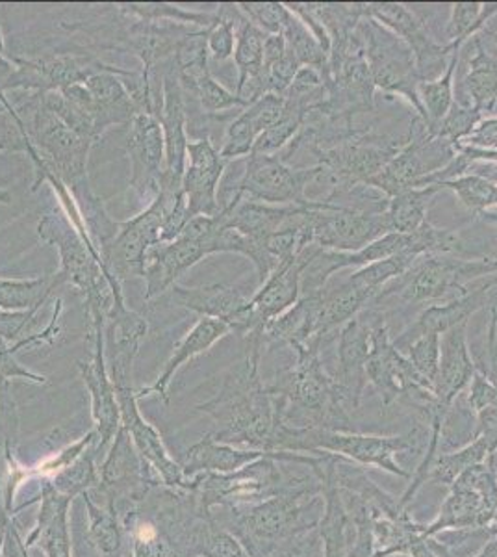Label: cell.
Instances as JSON below:
<instances>
[{
    "label": "cell",
    "instance_id": "cell-41",
    "mask_svg": "<svg viewBox=\"0 0 497 557\" xmlns=\"http://www.w3.org/2000/svg\"><path fill=\"white\" fill-rule=\"evenodd\" d=\"M497 13V2H457L451 7V17L447 23V44L464 45L475 34L485 28L486 23Z\"/></svg>",
    "mask_w": 497,
    "mask_h": 557
},
{
    "label": "cell",
    "instance_id": "cell-60",
    "mask_svg": "<svg viewBox=\"0 0 497 557\" xmlns=\"http://www.w3.org/2000/svg\"><path fill=\"white\" fill-rule=\"evenodd\" d=\"M13 196L10 191L0 188V205H12Z\"/></svg>",
    "mask_w": 497,
    "mask_h": 557
},
{
    "label": "cell",
    "instance_id": "cell-33",
    "mask_svg": "<svg viewBox=\"0 0 497 557\" xmlns=\"http://www.w3.org/2000/svg\"><path fill=\"white\" fill-rule=\"evenodd\" d=\"M472 41L475 51L462 81V89L468 97L464 107L488 117V114H497V58L486 51L481 33L475 34Z\"/></svg>",
    "mask_w": 497,
    "mask_h": 557
},
{
    "label": "cell",
    "instance_id": "cell-62",
    "mask_svg": "<svg viewBox=\"0 0 497 557\" xmlns=\"http://www.w3.org/2000/svg\"><path fill=\"white\" fill-rule=\"evenodd\" d=\"M490 36H492V39H494V44H496V47H497V33H492Z\"/></svg>",
    "mask_w": 497,
    "mask_h": 557
},
{
    "label": "cell",
    "instance_id": "cell-36",
    "mask_svg": "<svg viewBox=\"0 0 497 557\" xmlns=\"http://www.w3.org/2000/svg\"><path fill=\"white\" fill-rule=\"evenodd\" d=\"M54 290V275L0 278V309L8 312L39 311Z\"/></svg>",
    "mask_w": 497,
    "mask_h": 557
},
{
    "label": "cell",
    "instance_id": "cell-42",
    "mask_svg": "<svg viewBox=\"0 0 497 557\" xmlns=\"http://www.w3.org/2000/svg\"><path fill=\"white\" fill-rule=\"evenodd\" d=\"M125 528L133 525V557H184L171 545L152 519H141L138 509L121 520Z\"/></svg>",
    "mask_w": 497,
    "mask_h": 557
},
{
    "label": "cell",
    "instance_id": "cell-11",
    "mask_svg": "<svg viewBox=\"0 0 497 557\" xmlns=\"http://www.w3.org/2000/svg\"><path fill=\"white\" fill-rule=\"evenodd\" d=\"M183 194L160 191L146 210L128 222L120 223L114 238L101 249L102 262L110 275H114L120 283L131 277H144L147 251L160 242L165 218Z\"/></svg>",
    "mask_w": 497,
    "mask_h": 557
},
{
    "label": "cell",
    "instance_id": "cell-12",
    "mask_svg": "<svg viewBox=\"0 0 497 557\" xmlns=\"http://www.w3.org/2000/svg\"><path fill=\"white\" fill-rule=\"evenodd\" d=\"M312 244L320 249L355 253L392 231L388 210L340 207L314 199L309 212Z\"/></svg>",
    "mask_w": 497,
    "mask_h": 557
},
{
    "label": "cell",
    "instance_id": "cell-59",
    "mask_svg": "<svg viewBox=\"0 0 497 557\" xmlns=\"http://www.w3.org/2000/svg\"><path fill=\"white\" fill-rule=\"evenodd\" d=\"M13 70L12 58L7 54V45H4V36L0 30V81H4Z\"/></svg>",
    "mask_w": 497,
    "mask_h": 557
},
{
    "label": "cell",
    "instance_id": "cell-54",
    "mask_svg": "<svg viewBox=\"0 0 497 557\" xmlns=\"http://www.w3.org/2000/svg\"><path fill=\"white\" fill-rule=\"evenodd\" d=\"M38 311L8 312L0 309V336L10 344H20L34 335Z\"/></svg>",
    "mask_w": 497,
    "mask_h": 557
},
{
    "label": "cell",
    "instance_id": "cell-10",
    "mask_svg": "<svg viewBox=\"0 0 497 557\" xmlns=\"http://www.w3.org/2000/svg\"><path fill=\"white\" fill-rule=\"evenodd\" d=\"M365 375L381 396L383 406H392L397 399L405 398L410 406L418 407L435 399L433 386L394 346L383 312L373 311L372 351L365 364Z\"/></svg>",
    "mask_w": 497,
    "mask_h": 557
},
{
    "label": "cell",
    "instance_id": "cell-9",
    "mask_svg": "<svg viewBox=\"0 0 497 557\" xmlns=\"http://www.w3.org/2000/svg\"><path fill=\"white\" fill-rule=\"evenodd\" d=\"M455 157L457 144L428 134L425 123L415 115L405 146L368 186L390 199L410 188H420L425 178L442 172Z\"/></svg>",
    "mask_w": 497,
    "mask_h": 557
},
{
    "label": "cell",
    "instance_id": "cell-35",
    "mask_svg": "<svg viewBox=\"0 0 497 557\" xmlns=\"http://www.w3.org/2000/svg\"><path fill=\"white\" fill-rule=\"evenodd\" d=\"M117 10L128 20L141 23H175L199 30H207L218 20V13L194 12L165 2H125L117 4Z\"/></svg>",
    "mask_w": 497,
    "mask_h": 557
},
{
    "label": "cell",
    "instance_id": "cell-49",
    "mask_svg": "<svg viewBox=\"0 0 497 557\" xmlns=\"http://www.w3.org/2000/svg\"><path fill=\"white\" fill-rule=\"evenodd\" d=\"M189 91L196 94L199 104L204 110V114L208 115H218L221 112L234 110V108H241V110L246 108V104L239 101L236 91H231L223 84L218 83L212 73H207L202 78H199L196 86Z\"/></svg>",
    "mask_w": 497,
    "mask_h": 557
},
{
    "label": "cell",
    "instance_id": "cell-48",
    "mask_svg": "<svg viewBox=\"0 0 497 557\" xmlns=\"http://www.w3.org/2000/svg\"><path fill=\"white\" fill-rule=\"evenodd\" d=\"M483 120H485V115L479 114L477 110L455 101L453 107H451V110L447 112L446 117L440 123L425 128L433 136L447 139L451 144H460V141H464L475 131V127Z\"/></svg>",
    "mask_w": 497,
    "mask_h": 557
},
{
    "label": "cell",
    "instance_id": "cell-43",
    "mask_svg": "<svg viewBox=\"0 0 497 557\" xmlns=\"http://www.w3.org/2000/svg\"><path fill=\"white\" fill-rule=\"evenodd\" d=\"M218 20L207 30L208 57L215 62H227L236 51V28L244 20L236 4H221Z\"/></svg>",
    "mask_w": 497,
    "mask_h": 557
},
{
    "label": "cell",
    "instance_id": "cell-44",
    "mask_svg": "<svg viewBox=\"0 0 497 557\" xmlns=\"http://www.w3.org/2000/svg\"><path fill=\"white\" fill-rule=\"evenodd\" d=\"M268 34L249 23L244 17L236 28V51L234 64L238 67L239 76L259 75L264 71V41Z\"/></svg>",
    "mask_w": 497,
    "mask_h": 557
},
{
    "label": "cell",
    "instance_id": "cell-4",
    "mask_svg": "<svg viewBox=\"0 0 497 557\" xmlns=\"http://www.w3.org/2000/svg\"><path fill=\"white\" fill-rule=\"evenodd\" d=\"M36 233L39 240L57 247L60 255V270L54 273V286H75L88 307L91 327L107 325L115 296L123 292V283L107 272L101 249L94 240L86 238L62 210L41 215Z\"/></svg>",
    "mask_w": 497,
    "mask_h": 557
},
{
    "label": "cell",
    "instance_id": "cell-63",
    "mask_svg": "<svg viewBox=\"0 0 497 557\" xmlns=\"http://www.w3.org/2000/svg\"><path fill=\"white\" fill-rule=\"evenodd\" d=\"M128 557H133V556H128Z\"/></svg>",
    "mask_w": 497,
    "mask_h": 557
},
{
    "label": "cell",
    "instance_id": "cell-16",
    "mask_svg": "<svg viewBox=\"0 0 497 557\" xmlns=\"http://www.w3.org/2000/svg\"><path fill=\"white\" fill-rule=\"evenodd\" d=\"M13 71L7 81L0 83V94L7 96L10 89H25L34 94H49L84 84L99 71L115 70L114 65L102 64L99 60L76 54H54V57L23 60L12 58Z\"/></svg>",
    "mask_w": 497,
    "mask_h": 557
},
{
    "label": "cell",
    "instance_id": "cell-56",
    "mask_svg": "<svg viewBox=\"0 0 497 557\" xmlns=\"http://www.w3.org/2000/svg\"><path fill=\"white\" fill-rule=\"evenodd\" d=\"M486 368L479 367V370L497 386V307H490V323H488V335H486Z\"/></svg>",
    "mask_w": 497,
    "mask_h": 557
},
{
    "label": "cell",
    "instance_id": "cell-23",
    "mask_svg": "<svg viewBox=\"0 0 497 557\" xmlns=\"http://www.w3.org/2000/svg\"><path fill=\"white\" fill-rule=\"evenodd\" d=\"M496 285L497 275L496 277L486 278L479 285L470 286L467 292H462L460 296L449 299V301L428 305L403 333H399L396 338L392 336L394 346L399 351H403L414 338L425 335V333H436V335L442 336L453 327L470 323L475 312L485 309L486 305L490 304Z\"/></svg>",
    "mask_w": 497,
    "mask_h": 557
},
{
    "label": "cell",
    "instance_id": "cell-46",
    "mask_svg": "<svg viewBox=\"0 0 497 557\" xmlns=\"http://www.w3.org/2000/svg\"><path fill=\"white\" fill-rule=\"evenodd\" d=\"M440 335L425 333V335L414 338L401 351L407 357V361L414 367L415 372L422 375L428 385L433 386V391H435L438 367H440Z\"/></svg>",
    "mask_w": 497,
    "mask_h": 557
},
{
    "label": "cell",
    "instance_id": "cell-34",
    "mask_svg": "<svg viewBox=\"0 0 497 557\" xmlns=\"http://www.w3.org/2000/svg\"><path fill=\"white\" fill-rule=\"evenodd\" d=\"M438 184L410 188L388 199V220L394 233H414L427 223L428 207L433 203L436 194H440Z\"/></svg>",
    "mask_w": 497,
    "mask_h": 557
},
{
    "label": "cell",
    "instance_id": "cell-31",
    "mask_svg": "<svg viewBox=\"0 0 497 557\" xmlns=\"http://www.w3.org/2000/svg\"><path fill=\"white\" fill-rule=\"evenodd\" d=\"M278 451L251 450V448H236L231 444L218 443L210 433L194 444L188 451L183 465L184 475L194 478L199 474H231L244 469L251 462L264 459V457L277 456Z\"/></svg>",
    "mask_w": 497,
    "mask_h": 557
},
{
    "label": "cell",
    "instance_id": "cell-27",
    "mask_svg": "<svg viewBox=\"0 0 497 557\" xmlns=\"http://www.w3.org/2000/svg\"><path fill=\"white\" fill-rule=\"evenodd\" d=\"M479 370L468 343V323L442 335L440 367L435 383V398L440 406L451 407L472 383Z\"/></svg>",
    "mask_w": 497,
    "mask_h": 557
},
{
    "label": "cell",
    "instance_id": "cell-13",
    "mask_svg": "<svg viewBox=\"0 0 497 557\" xmlns=\"http://www.w3.org/2000/svg\"><path fill=\"white\" fill-rule=\"evenodd\" d=\"M325 175L322 165L294 168L278 154L247 157L246 172L239 178L234 194L265 205H307L309 184Z\"/></svg>",
    "mask_w": 497,
    "mask_h": 557
},
{
    "label": "cell",
    "instance_id": "cell-39",
    "mask_svg": "<svg viewBox=\"0 0 497 557\" xmlns=\"http://www.w3.org/2000/svg\"><path fill=\"white\" fill-rule=\"evenodd\" d=\"M281 34H283L288 49L297 58V62L301 64V67L318 70L327 81L328 57L331 54L314 38V34L310 33L309 26L305 25L297 17L296 13L290 12V10H288V15L284 20L283 33Z\"/></svg>",
    "mask_w": 497,
    "mask_h": 557
},
{
    "label": "cell",
    "instance_id": "cell-7",
    "mask_svg": "<svg viewBox=\"0 0 497 557\" xmlns=\"http://www.w3.org/2000/svg\"><path fill=\"white\" fill-rule=\"evenodd\" d=\"M359 34L375 89L403 97L414 108L415 115L425 123V112L418 96L420 78L409 45L368 15L359 23Z\"/></svg>",
    "mask_w": 497,
    "mask_h": 557
},
{
    "label": "cell",
    "instance_id": "cell-51",
    "mask_svg": "<svg viewBox=\"0 0 497 557\" xmlns=\"http://www.w3.org/2000/svg\"><path fill=\"white\" fill-rule=\"evenodd\" d=\"M241 15L268 36L283 33L288 8L283 2H238Z\"/></svg>",
    "mask_w": 497,
    "mask_h": 557
},
{
    "label": "cell",
    "instance_id": "cell-38",
    "mask_svg": "<svg viewBox=\"0 0 497 557\" xmlns=\"http://www.w3.org/2000/svg\"><path fill=\"white\" fill-rule=\"evenodd\" d=\"M460 49L462 47L455 49L446 73L440 78L433 83L418 84V96L425 112V127L440 123L455 104V73L459 67Z\"/></svg>",
    "mask_w": 497,
    "mask_h": 557
},
{
    "label": "cell",
    "instance_id": "cell-45",
    "mask_svg": "<svg viewBox=\"0 0 497 557\" xmlns=\"http://www.w3.org/2000/svg\"><path fill=\"white\" fill-rule=\"evenodd\" d=\"M438 186L442 190L453 191L462 207L473 214L481 215L483 212H488L492 207H497V186L485 178L462 175L453 181L440 183Z\"/></svg>",
    "mask_w": 497,
    "mask_h": 557
},
{
    "label": "cell",
    "instance_id": "cell-22",
    "mask_svg": "<svg viewBox=\"0 0 497 557\" xmlns=\"http://www.w3.org/2000/svg\"><path fill=\"white\" fill-rule=\"evenodd\" d=\"M186 157L188 160L183 177V191L189 218L220 214L218 190L228 162L221 159L220 149L210 138L189 141Z\"/></svg>",
    "mask_w": 497,
    "mask_h": 557
},
{
    "label": "cell",
    "instance_id": "cell-17",
    "mask_svg": "<svg viewBox=\"0 0 497 557\" xmlns=\"http://www.w3.org/2000/svg\"><path fill=\"white\" fill-rule=\"evenodd\" d=\"M126 152L131 159V186L147 205L162 190L165 173V139L157 112L141 110L126 125Z\"/></svg>",
    "mask_w": 497,
    "mask_h": 557
},
{
    "label": "cell",
    "instance_id": "cell-3",
    "mask_svg": "<svg viewBox=\"0 0 497 557\" xmlns=\"http://www.w3.org/2000/svg\"><path fill=\"white\" fill-rule=\"evenodd\" d=\"M322 344L297 346L296 362L268 383L286 424L299 430L352 431L351 404L322 364Z\"/></svg>",
    "mask_w": 497,
    "mask_h": 557
},
{
    "label": "cell",
    "instance_id": "cell-25",
    "mask_svg": "<svg viewBox=\"0 0 497 557\" xmlns=\"http://www.w3.org/2000/svg\"><path fill=\"white\" fill-rule=\"evenodd\" d=\"M372 327L373 311L365 309L338 331V370L334 380L344 388L355 411L359 409L368 385L365 364L372 351Z\"/></svg>",
    "mask_w": 497,
    "mask_h": 557
},
{
    "label": "cell",
    "instance_id": "cell-18",
    "mask_svg": "<svg viewBox=\"0 0 497 557\" xmlns=\"http://www.w3.org/2000/svg\"><path fill=\"white\" fill-rule=\"evenodd\" d=\"M309 249V247H307ZM307 249L296 259L281 262L270 277L249 298L233 333L239 336L259 335L265 325L288 311L301 298V273L307 262Z\"/></svg>",
    "mask_w": 497,
    "mask_h": 557
},
{
    "label": "cell",
    "instance_id": "cell-6",
    "mask_svg": "<svg viewBox=\"0 0 497 557\" xmlns=\"http://www.w3.org/2000/svg\"><path fill=\"white\" fill-rule=\"evenodd\" d=\"M428 428L415 425L405 435H364L357 431L305 430L302 431L299 454L327 451L344 457L359 467H375L386 470L397 478L410 480L409 470H405L397 457L405 454H422L427 448Z\"/></svg>",
    "mask_w": 497,
    "mask_h": 557
},
{
    "label": "cell",
    "instance_id": "cell-30",
    "mask_svg": "<svg viewBox=\"0 0 497 557\" xmlns=\"http://www.w3.org/2000/svg\"><path fill=\"white\" fill-rule=\"evenodd\" d=\"M336 459L338 456L322 451V461L315 465V470L322 478L325 498V511L318 524V532L323 541V557H349V517L334 474Z\"/></svg>",
    "mask_w": 497,
    "mask_h": 557
},
{
    "label": "cell",
    "instance_id": "cell-50",
    "mask_svg": "<svg viewBox=\"0 0 497 557\" xmlns=\"http://www.w3.org/2000/svg\"><path fill=\"white\" fill-rule=\"evenodd\" d=\"M30 147L32 141L26 133L25 120L7 97L0 99V151L28 152Z\"/></svg>",
    "mask_w": 497,
    "mask_h": 557
},
{
    "label": "cell",
    "instance_id": "cell-47",
    "mask_svg": "<svg viewBox=\"0 0 497 557\" xmlns=\"http://www.w3.org/2000/svg\"><path fill=\"white\" fill-rule=\"evenodd\" d=\"M259 131L254 128L251 120L244 114V110L234 117L228 127L225 128V136L221 141L220 154L225 162L234 159H244L251 157L254 144L259 139Z\"/></svg>",
    "mask_w": 497,
    "mask_h": 557
},
{
    "label": "cell",
    "instance_id": "cell-2",
    "mask_svg": "<svg viewBox=\"0 0 497 557\" xmlns=\"http://www.w3.org/2000/svg\"><path fill=\"white\" fill-rule=\"evenodd\" d=\"M315 465L294 470L296 462H291L290 478L281 493L257 506L231 511V520L223 528L238 537L249 557H265L286 539L318 528L325 511V498Z\"/></svg>",
    "mask_w": 497,
    "mask_h": 557
},
{
    "label": "cell",
    "instance_id": "cell-52",
    "mask_svg": "<svg viewBox=\"0 0 497 557\" xmlns=\"http://www.w3.org/2000/svg\"><path fill=\"white\" fill-rule=\"evenodd\" d=\"M17 354H20V348L0 336V383L23 380L34 383V385H45L49 380L45 375L36 374V372H32L28 368L23 367L17 361Z\"/></svg>",
    "mask_w": 497,
    "mask_h": 557
},
{
    "label": "cell",
    "instance_id": "cell-24",
    "mask_svg": "<svg viewBox=\"0 0 497 557\" xmlns=\"http://www.w3.org/2000/svg\"><path fill=\"white\" fill-rule=\"evenodd\" d=\"M147 330L146 318L126 307L123 292L117 294L104 330L108 372L115 388L133 386L134 361Z\"/></svg>",
    "mask_w": 497,
    "mask_h": 557
},
{
    "label": "cell",
    "instance_id": "cell-53",
    "mask_svg": "<svg viewBox=\"0 0 497 557\" xmlns=\"http://www.w3.org/2000/svg\"><path fill=\"white\" fill-rule=\"evenodd\" d=\"M265 557H323L322 535L318 528L278 543Z\"/></svg>",
    "mask_w": 497,
    "mask_h": 557
},
{
    "label": "cell",
    "instance_id": "cell-15",
    "mask_svg": "<svg viewBox=\"0 0 497 557\" xmlns=\"http://www.w3.org/2000/svg\"><path fill=\"white\" fill-rule=\"evenodd\" d=\"M365 15L386 26L388 30L403 39L414 54L415 71L420 83H433L446 73L451 54L462 45L442 44L428 33L422 20L415 17L405 4L397 2H370L365 4Z\"/></svg>",
    "mask_w": 497,
    "mask_h": 557
},
{
    "label": "cell",
    "instance_id": "cell-57",
    "mask_svg": "<svg viewBox=\"0 0 497 557\" xmlns=\"http://www.w3.org/2000/svg\"><path fill=\"white\" fill-rule=\"evenodd\" d=\"M25 541L21 539L17 528L13 525L12 520L7 524V532H4V543H2V554L4 557H28L26 554Z\"/></svg>",
    "mask_w": 497,
    "mask_h": 557
},
{
    "label": "cell",
    "instance_id": "cell-1",
    "mask_svg": "<svg viewBox=\"0 0 497 557\" xmlns=\"http://www.w3.org/2000/svg\"><path fill=\"white\" fill-rule=\"evenodd\" d=\"M265 349L249 336L241 361L221 375L220 386L212 398L196 406L214 420L210 435L218 443L236 448L278 451L284 431L283 404L260 377V361Z\"/></svg>",
    "mask_w": 497,
    "mask_h": 557
},
{
    "label": "cell",
    "instance_id": "cell-28",
    "mask_svg": "<svg viewBox=\"0 0 497 557\" xmlns=\"http://www.w3.org/2000/svg\"><path fill=\"white\" fill-rule=\"evenodd\" d=\"M233 330L228 327L227 323L214 320V318H199L196 325L186 333L183 341L176 344L173 354L164 364V370L158 375V380L147 388H141L136 393V398H149V396H157L162 401H170V385L176 372L186 364V362L196 359L199 355L207 354L208 349L212 348L215 343H220L221 338L231 335Z\"/></svg>",
    "mask_w": 497,
    "mask_h": 557
},
{
    "label": "cell",
    "instance_id": "cell-8",
    "mask_svg": "<svg viewBox=\"0 0 497 557\" xmlns=\"http://www.w3.org/2000/svg\"><path fill=\"white\" fill-rule=\"evenodd\" d=\"M497 513V478L490 459L467 470L449 487L440 511L431 524H422L423 537L444 532L486 530Z\"/></svg>",
    "mask_w": 497,
    "mask_h": 557
},
{
    "label": "cell",
    "instance_id": "cell-26",
    "mask_svg": "<svg viewBox=\"0 0 497 557\" xmlns=\"http://www.w3.org/2000/svg\"><path fill=\"white\" fill-rule=\"evenodd\" d=\"M207 257L199 242L178 236L173 242H158L147 251L144 278H146V301L162 296L176 285L181 275L199 264Z\"/></svg>",
    "mask_w": 497,
    "mask_h": 557
},
{
    "label": "cell",
    "instance_id": "cell-40",
    "mask_svg": "<svg viewBox=\"0 0 497 557\" xmlns=\"http://www.w3.org/2000/svg\"><path fill=\"white\" fill-rule=\"evenodd\" d=\"M97 443L91 444L83 456L71 462L67 469L47 480L60 496L73 500L78 494H86L99 487V469L95 467Z\"/></svg>",
    "mask_w": 497,
    "mask_h": 557
},
{
    "label": "cell",
    "instance_id": "cell-32",
    "mask_svg": "<svg viewBox=\"0 0 497 557\" xmlns=\"http://www.w3.org/2000/svg\"><path fill=\"white\" fill-rule=\"evenodd\" d=\"M170 292L171 299L176 305L196 312L201 318H214L225 322L231 330H234V323L238 322L239 314L244 312L249 301V298H246L238 288L221 285V283L196 286V288L175 285Z\"/></svg>",
    "mask_w": 497,
    "mask_h": 557
},
{
    "label": "cell",
    "instance_id": "cell-14",
    "mask_svg": "<svg viewBox=\"0 0 497 557\" xmlns=\"http://www.w3.org/2000/svg\"><path fill=\"white\" fill-rule=\"evenodd\" d=\"M399 139L377 136L370 131H360L336 146L315 152L314 165H322L328 173V186H357L365 184L383 172L396 152L405 146Z\"/></svg>",
    "mask_w": 497,
    "mask_h": 557
},
{
    "label": "cell",
    "instance_id": "cell-58",
    "mask_svg": "<svg viewBox=\"0 0 497 557\" xmlns=\"http://www.w3.org/2000/svg\"><path fill=\"white\" fill-rule=\"evenodd\" d=\"M464 175H475L497 186V162H472Z\"/></svg>",
    "mask_w": 497,
    "mask_h": 557
},
{
    "label": "cell",
    "instance_id": "cell-61",
    "mask_svg": "<svg viewBox=\"0 0 497 557\" xmlns=\"http://www.w3.org/2000/svg\"><path fill=\"white\" fill-rule=\"evenodd\" d=\"M488 459H490L492 469H494V472H496V478H497V448H496V451H494V454H492V456L488 457Z\"/></svg>",
    "mask_w": 497,
    "mask_h": 557
},
{
    "label": "cell",
    "instance_id": "cell-37",
    "mask_svg": "<svg viewBox=\"0 0 497 557\" xmlns=\"http://www.w3.org/2000/svg\"><path fill=\"white\" fill-rule=\"evenodd\" d=\"M88 507L89 539L102 557H123V530L114 507L97 506L91 494H84Z\"/></svg>",
    "mask_w": 497,
    "mask_h": 557
},
{
    "label": "cell",
    "instance_id": "cell-19",
    "mask_svg": "<svg viewBox=\"0 0 497 557\" xmlns=\"http://www.w3.org/2000/svg\"><path fill=\"white\" fill-rule=\"evenodd\" d=\"M183 84L181 76L170 60V67L165 70L162 78V102L157 110L158 120L162 123L165 139V173L162 190L170 194H183V177L186 172V151H188V117H186V102H184Z\"/></svg>",
    "mask_w": 497,
    "mask_h": 557
},
{
    "label": "cell",
    "instance_id": "cell-5",
    "mask_svg": "<svg viewBox=\"0 0 497 557\" xmlns=\"http://www.w3.org/2000/svg\"><path fill=\"white\" fill-rule=\"evenodd\" d=\"M497 273V259L423 255L409 272L384 286L373 304L397 298L409 305H435L457 298L472 286V281Z\"/></svg>",
    "mask_w": 497,
    "mask_h": 557
},
{
    "label": "cell",
    "instance_id": "cell-29",
    "mask_svg": "<svg viewBox=\"0 0 497 557\" xmlns=\"http://www.w3.org/2000/svg\"><path fill=\"white\" fill-rule=\"evenodd\" d=\"M36 500H39L38 522L26 537V548L38 545L47 557H73L70 535L71 500L60 496L47 480H41V491Z\"/></svg>",
    "mask_w": 497,
    "mask_h": 557
},
{
    "label": "cell",
    "instance_id": "cell-20",
    "mask_svg": "<svg viewBox=\"0 0 497 557\" xmlns=\"http://www.w3.org/2000/svg\"><path fill=\"white\" fill-rule=\"evenodd\" d=\"M121 409V425L128 431L134 446L144 461L154 470L158 480L164 487L178 488V491H191V480L184 475L183 465L176 462L165 448L164 441L160 437L146 418L141 417L138 409V398L134 386L115 388Z\"/></svg>",
    "mask_w": 497,
    "mask_h": 557
},
{
    "label": "cell",
    "instance_id": "cell-21",
    "mask_svg": "<svg viewBox=\"0 0 497 557\" xmlns=\"http://www.w3.org/2000/svg\"><path fill=\"white\" fill-rule=\"evenodd\" d=\"M104 330H107V325H95L94 327V359L89 362H76L84 385L91 396L94 430L99 437L97 451L107 450L110 443H114L115 435L121 428L120 401H117V393H115L114 383L108 372Z\"/></svg>",
    "mask_w": 497,
    "mask_h": 557
},
{
    "label": "cell",
    "instance_id": "cell-55",
    "mask_svg": "<svg viewBox=\"0 0 497 557\" xmlns=\"http://www.w3.org/2000/svg\"><path fill=\"white\" fill-rule=\"evenodd\" d=\"M460 144L497 151V117H485V120L479 123L475 131L464 141H460Z\"/></svg>",
    "mask_w": 497,
    "mask_h": 557
}]
</instances>
